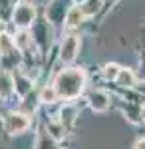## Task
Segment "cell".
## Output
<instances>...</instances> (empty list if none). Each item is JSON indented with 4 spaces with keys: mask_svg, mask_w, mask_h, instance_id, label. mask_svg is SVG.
<instances>
[{
    "mask_svg": "<svg viewBox=\"0 0 145 149\" xmlns=\"http://www.w3.org/2000/svg\"><path fill=\"white\" fill-rule=\"evenodd\" d=\"M56 88L60 100H76L79 93L84 92V86H86V74L82 68H68L64 72H60L56 76V80L52 84Z\"/></svg>",
    "mask_w": 145,
    "mask_h": 149,
    "instance_id": "6da1fadb",
    "label": "cell"
},
{
    "mask_svg": "<svg viewBox=\"0 0 145 149\" xmlns=\"http://www.w3.org/2000/svg\"><path fill=\"white\" fill-rule=\"evenodd\" d=\"M36 20V8L30 2H20L12 12V22L18 30H28Z\"/></svg>",
    "mask_w": 145,
    "mask_h": 149,
    "instance_id": "7a4b0ae2",
    "label": "cell"
},
{
    "mask_svg": "<svg viewBox=\"0 0 145 149\" xmlns=\"http://www.w3.org/2000/svg\"><path fill=\"white\" fill-rule=\"evenodd\" d=\"M30 127V115L22 113V111H12L4 117V129L10 135H18Z\"/></svg>",
    "mask_w": 145,
    "mask_h": 149,
    "instance_id": "3957f363",
    "label": "cell"
},
{
    "mask_svg": "<svg viewBox=\"0 0 145 149\" xmlns=\"http://www.w3.org/2000/svg\"><path fill=\"white\" fill-rule=\"evenodd\" d=\"M79 46H82V40L78 34H70L62 40V46H60V60L62 62H72L74 58L78 56Z\"/></svg>",
    "mask_w": 145,
    "mask_h": 149,
    "instance_id": "277c9868",
    "label": "cell"
},
{
    "mask_svg": "<svg viewBox=\"0 0 145 149\" xmlns=\"http://www.w3.org/2000/svg\"><path fill=\"white\" fill-rule=\"evenodd\" d=\"M32 90H34L32 80H30L26 74H22V72H16V74H14V92H16V95L26 97Z\"/></svg>",
    "mask_w": 145,
    "mask_h": 149,
    "instance_id": "5b68a950",
    "label": "cell"
},
{
    "mask_svg": "<svg viewBox=\"0 0 145 149\" xmlns=\"http://www.w3.org/2000/svg\"><path fill=\"white\" fill-rule=\"evenodd\" d=\"M88 103H89V107H91L93 111L101 113V111H105V109L109 107V95L105 92H91L89 97H88Z\"/></svg>",
    "mask_w": 145,
    "mask_h": 149,
    "instance_id": "8992f818",
    "label": "cell"
},
{
    "mask_svg": "<svg viewBox=\"0 0 145 149\" xmlns=\"http://www.w3.org/2000/svg\"><path fill=\"white\" fill-rule=\"evenodd\" d=\"M14 93V78L8 72H0V97L8 100Z\"/></svg>",
    "mask_w": 145,
    "mask_h": 149,
    "instance_id": "52a82bcc",
    "label": "cell"
},
{
    "mask_svg": "<svg viewBox=\"0 0 145 149\" xmlns=\"http://www.w3.org/2000/svg\"><path fill=\"white\" fill-rule=\"evenodd\" d=\"M86 20V14L82 10V6H74L66 12V26L68 28H78L79 24Z\"/></svg>",
    "mask_w": 145,
    "mask_h": 149,
    "instance_id": "ba28073f",
    "label": "cell"
},
{
    "mask_svg": "<svg viewBox=\"0 0 145 149\" xmlns=\"http://www.w3.org/2000/svg\"><path fill=\"white\" fill-rule=\"evenodd\" d=\"M115 81H117L121 88H125V90H131L135 86V74L129 68H121V72H119V76H117Z\"/></svg>",
    "mask_w": 145,
    "mask_h": 149,
    "instance_id": "9c48e42d",
    "label": "cell"
},
{
    "mask_svg": "<svg viewBox=\"0 0 145 149\" xmlns=\"http://www.w3.org/2000/svg\"><path fill=\"white\" fill-rule=\"evenodd\" d=\"M14 50H16L14 38L8 36L6 32H2V34H0V56H10Z\"/></svg>",
    "mask_w": 145,
    "mask_h": 149,
    "instance_id": "30bf717a",
    "label": "cell"
},
{
    "mask_svg": "<svg viewBox=\"0 0 145 149\" xmlns=\"http://www.w3.org/2000/svg\"><path fill=\"white\" fill-rule=\"evenodd\" d=\"M14 42H16V48H18V50H26V48L32 46L34 38H32V34H30L28 30H20L18 34L14 36Z\"/></svg>",
    "mask_w": 145,
    "mask_h": 149,
    "instance_id": "8fae6325",
    "label": "cell"
},
{
    "mask_svg": "<svg viewBox=\"0 0 145 149\" xmlns=\"http://www.w3.org/2000/svg\"><path fill=\"white\" fill-rule=\"evenodd\" d=\"M58 100H60V95H58L54 86H46L44 90H42V93H40V102L42 103H54Z\"/></svg>",
    "mask_w": 145,
    "mask_h": 149,
    "instance_id": "7c38bea8",
    "label": "cell"
},
{
    "mask_svg": "<svg viewBox=\"0 0 145 149\" xmlns=\"http://www.w3.org/2000/svg\"><path fill=\"white\" fill-rule=\"evenodd\" d=\"M119 72H121V66H117V64H113V62H112V64H105V66H103L101 76H103L107 81H112V80H117Z\"/></svg>",
    "mask_w": 145,
    "mask_h": 149,
    "instance_id": "4fadbf2b",
    "label": "cell"
},
{
    "mask_svg": "<svg viewBox=\"0 0 145 149\" xmlns=\"http://www.w3.org/2000/svg\"><path fill=\"white\" fill-rule=\"evenodd\" d=\"M101 2L103 0H86L84 4H82V10L86 16H96V12L101 8Z\"/></svg>",
    "mask_w": 145,
    "mask_h": 149,
    "instance_id": "5bb4252c",
    "label": "cell"
},
{
    "mask_svg": "<svg viewBox=\"0 0 145 149\" xmlns=\"http://www.w3.org/2000/svg\"><path fill=\"white\" fill-rule=\"evenodd\" d=\"M48 133L54 139H62L64 137V123H62V121H52V123H48Z\"/></svg>",
    "mask_w": 145,
    "mask_h": 149,
    "instance_id": "9a60e30c",
    "label": "cell"
},
{
    "mask_svg": "<svg viewBox=\"0 0 145 149\" xmlns=\"http://www.w3.org/2000/svg\"><path fill=\"white\" fill-rule=\"evenodd\" d=\"M60 115H62V117H60V121L66 125V123H70V121L74 119V115H76V109H72V107H64Z\"/></svg>",
    "mask_w": 145,
    "mask_h": 149,
    "instance_id": "2e32d148",
    "label": "cell"
},
{
    "mask_svg": "<svg viewBox=\"0 0 145 149\" xmlns=\"http://www.w3.org/2000/svg\"><path fill=\"white\" fill-rule=\"evenodd\" d=\"M133 149H145V137L137 139V141L133 143Z\"/></svg>",
    "mask_w": 145,
    "mask_h": 149,
    "instance_id": "e0dca14e",
    "label": "cell"
},
{
    "mask_svg": "<svg viewBox=\"0 0 145 149\" xmlns=\"http://www.w3.org/2000/svg\"><path fill=\"white\" fill-rule=\"evenodd\" d=\"M141 117H143V121H145V103L141 105Z\"/></svg>",
    "mask_w": 145,
    "mask_h": 149,
    "instance_id": "ac0fdd59",
    "label": "cell"
},
{
    "mask_svg": "<svg viewBox=\"0 0 145 149\" xmlns=\"http://www.w3.org/2000/svg\"><path fill=\"white\" fill-rule=\"evenodd\" d=\"M76 2H82V4H84V2H86V0H76Z\"/></svg>",
    "mask_w": 145,
    "mask_h": 149,
    "instance_id": "d6986e66",
    "label": "cell"
}]
</instances>
